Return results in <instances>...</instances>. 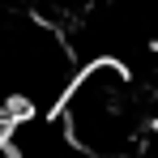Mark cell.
I'll use <instances>...</instances> for the list:
<instances>
[{"label": "cell", "instance_id": "6da1fadb", "mask_svg": "<svg viewBox=\"0 0 158 158\" xmlns=\"http://www.w3.org/2000/svg\"><path fill=\"white\" fill-rule=\"evenodd\" d=\"M60 128L90 158H132L145 137L137 81L120 60H90L56 107Z\"/></svg>", "mask_w": 158, "mask_h": 158}]
</instances>
